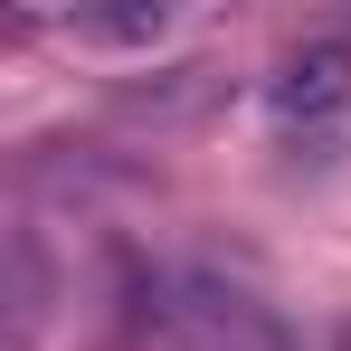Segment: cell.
Segmentation results:
<instances>
[{
	"label": "cell",
	"instance_id": "cell-6",
	"mask_svg": "<svg viewBox=\"0 0 351 351\" xmlns=\"http://www.w3.org/2000/svg\"><path fill=\"white\" fill-rule=\"evenodd\" d=\"M86 48H162L171 38V0H123V10H76L66 19Z\"/></svg>",
	"mask_w": 351,
	"mask_h": 351
},
{
	"label": "cell",
	"instance_id": "cell-1",
	"mask_svg": "<svg viewBox=\"0 0 351 351\" xmlns=\"http://www.w3.org/2000/svg\"><path fill=\"white\" fill-rule=\"evenodd\" d=\"M133 323L180 351H294L276 304H256L209 266H133Z\"/></svg>",
	"mask_w": 351,
	"mask_h": 351
},
{
	"label": "cell",
	"instance_id": "cell-3",
	"mask_svg": "<svg viewBox=\"0 0 351 351\" xmlns=\"http://www.w3.org/2000/svg\"><path fill=\"white\" fill-rule=\"evenodd\" d=\"M219 95H228V66L171 58V66H143V76H114V86H105V114H114V123H143V133H171V123L219 114Z\"/></svg>",
	"mask_w": 351,
	"mask_h": 351
},
{
	"label": "cell",
	"instance_id": "cell-4",
	"mask_svg": "<svg viewBox=\"0 0 351 351\" xmlns=\"http://www.w3.org/2000/svg\"><path fill=\"white\" fill-rule=\"evenodd\" d=\"M266 105H276V123L342 114L351 105V38H304V48H285L276 76H266Z\"/></svg>",
	"mask_w": 351,
	"mask_h": 351
},
{
	"label": "cell",
	"instance_id": "cell-7",
	"mask_svg": "<svg viewBox=\"0 0 351 351\" xmlns=\"http://www.w3.org/2000/svg\"><path fill=\"white\" fill-rule=\"evenodd\" d=\"M332 351H351V323H342V332H332Z\"/></svg>",
	"mask_w": 351,
	"mask_h": 351
},
{
	"label": "cell",
	"instance_id": "cell-2",
	"mask_svg": "<svg viewBox=\"0 0 351 351\" xmlns=\"http://www.w3.org/2000/svg\"><path fill=\"white\" fill-rule=\"evenodd\" d=\"M143 190H152V171L105 143H29L19 152V199H48V209H95V199H143Z\"/></svg>",
	"mask_w": 351,
	"mask_h": 351
},
{
	"label": "cell",
	"instance_id": "cell-5",
	"mask_svg": "<svg viewBox=\"0 0 351 351\" xmlns=\"http://www.w3.org/2000/svg\"><path fill=\"white\" fill-rule=\"evenodd\" d=\"M0 342L10 351H38V332H48V304H58V266H48V247H38V228L19 219V228L0 237Z\"/></svg>",
	"mask_w": 351,
	"mask_h": 351
},
{
	"label": "cell",
	"instance_id": "cell-8",
	"mask_svg": "<svg viewBox=\"0 0 351 351\" xmlns=\"http://www.w3.org/2000/svg\"><path fill=\"white\" fill-rule=\"evenodd\" d=\"M342 38H351V19H342Z\"/></svg>",
	"mask_w": 351,
	"mask_h": 351
}]
</instances>
